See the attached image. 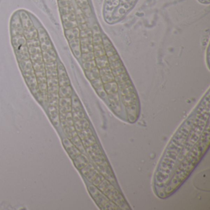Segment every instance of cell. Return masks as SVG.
Here are the masks:
<instances>
[{"label":"cell","instance_id":"obj_1","mask_svg":"<svg viewBox=\"0 0 210 210\" xmlns=\"http://www.w3.org/2000/svg\"><path fill=\"white\" fill-rule=\"evenodd\" d=\"M10 38L15 59L36 99L59 113L71 106L72 90L65 69L46 29L25 10L14 14Z\"/></svg>","mask_w":210,"mask_h":210},{"label":"cell","instance_id":"obj_2","mask_svg":"<svg viewBox=\"0 0 210 210\" xmlns=\"http://www.w3.org/2000/svg\"><path fill=\"white\" fill-rule=\"evenodd\" d=\"M194 119V111L182 123L167 145L157 167L153 188L155 194L164 199V189L174 170Z\"/></svg>","mask_w":210,"mask_h":210},{"label":"cell","instance_id":"obj_3","mask_svg":"<svg viewBox=\"0 0 210 210\" xmlns=\"http://www.w3.org/2000/svg\"><path fill=\"white\" fill-rule=\"evenodd\" d=\"M210 143V121H208L199 141L176 166L165 187L164 199L176 192L188 179L208 151Z\"/></svg>","mask_w":210,"mask_h":210},{"label":"cell","instance_id":"obj_4","mask_svg":"<svg viewBox=\"0 0 210 210\" xmlns=\"http://www.w3.org/2000/svg\"><path fill=\"white\" fill-rule=\"evenodd\" d=\"M209 116L210 101L208 95L207 98L205 97L194 111V119L176 165L184 158L186 154L200 139L207 123L209 121Z\"/></svg>","mask_w":210,"mask_h":210}]
</instances>
